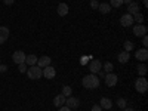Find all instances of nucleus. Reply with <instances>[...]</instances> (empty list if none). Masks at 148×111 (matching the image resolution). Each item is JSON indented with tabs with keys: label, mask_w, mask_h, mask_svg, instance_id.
I'll return each mask as SVG.
<instances>
[{
	"label": "nucleus",
	"mask_w": 148,
	"mask_h": 111,
	"mask_svg": "<svg viewBox=\"0 0 148 111\" xmlns=\"http://www.w3.org/2000/svg\"><path fill=\"white\" fill-rule=\"evenodd\" d=\"M82 84L86 89H96L98 86H99V79H98L95 74H88V76L83 77Z\"/></svg>",
	"instance_id": "obj_1"
},
{
	"label": "nucleus",
	"mask_w": 148,
	"mask_h": 111,
	"mask_svg": "<svg viewBox=\"0 0 148 111\" xmlns=\"http://www.w3.org/2000/svg\"><path fill=\"white\" fill-rule=\"evenodd\" d=\"M27 76H28V79H31V80H39V79L43 77V68L37 67V65H31V67H28V70H27Z\"/></svg>",
	"instance_id": "obj_2"
},
{
	"label": "nucleus",
	"mask_w": 148,
	"mask_h": 111,
	"mask_svg": "<svg viewBox=\"0 0 148 111\" xmlns=\"http://www.w3.org/2000/svg\"><path fill=\"white\" fill-rule=\"evenodd\" d=\"M135 89H136L139 93H145V92L148 90V82L141 76L136 82H135Z\"/></svg>",
	"instance_id": "obj_3"
},
{
	"label": "nucleus",
	"mask_w": 148,
	"mask_h": 111,
	"mask_svg": "<svg viewBox=\"0 0 148 111\" xmlns=\"http://www.w3.org/2000/svg\"><path fill=\"white\" fill-rule=\"evenodd\" d=\"M89 70H90V74H98L101 70H102V64L99 59H93L92 62L89 64Z\"/></svg>",
	"instance_id": "obj_4"
},
{
	"label": "nucleus",
	"mask_w": 148,
	"mask_h": 111,
	"mask_svg": "<svg viewBox=\"0 0 148 111\" xmlns=\"http://www.w3.org/2000/svg\"><path fill=\"white\" fill-rule=\"evenodd\" d=\"M25 53H24L22 51H16V52H14V55H12V61H14L15 64H22V62H25Z\"/></svg>",
	"instance_id": "obj_5"
},
{
	"label": "nucleus",
	"mask_w": 148,
	"mask_h": 111,
	"mask_svg": "<svg viewBox=\"0 0 148 111\" xmlns=\"http://www.w3.org/2000/svg\"><path fill=\"white\" fill-rule=\"evenodd\" d=\"M117 76L114 73H107V76H105V84L108 86V88H113V86L117 84Z\"/></svg>",
	"instance_id": "obj_6"
},
{
	"label": "nucleus",
	"mask_w": 148,
	"mask_h": 111,
	"mask_svg": "<svg viewBox=\"0 0 148 111\" xmlns=\"http://www.w3.org/2000/svg\"><path fill=\"white\" fill-rule=\"evenodd\" d=\"M147 27L144 25V24H138V25H135L133 27V34L136 36V37H144L147 36Z\"/></svg>",
	"instance_id": "obj_7"
},
{
	"label": "nucleus",
	"mask_w": 148,
	"mask_h": 111,
	"mask_svg": "<svg viewBox=\"0 0 148 111\" xmlns=\"http://www.w3.org/2000/svg\"><path fill=\"white\" fill-rule=\"evenodd\" d=\"M43 76H45V79L52 80V79H55V76H56V70H55L53 67H51V65H47V67L43 68Z\"/></svg>",
	"instance_id": "obj_8"
},
{
	"label": "nucleus",
	"mask_w": 148,
	"mask_h": 111,
	"mask_svg": "<svg viewBox=\"0 0 148 111\" xmlns=\"http://www.w3.org/2000/svg\"><path fill=\"white\" fill-rule=\"evenodd\" d=\"M120 24H121V27H130L133 24V16L130 14H125L120 18Z\"/></svg>",
	"instance_id": "obj_9"
},
{
	"label": "nucleus",
	"mask_w": 148,
	"mask_h": 111,
	"mask_svg": "<svg viewBox=\"0 0 148 111\" xmlns=\"http://www.w3.org/2000/svg\"><path fill=\"white\" fill-rule=\"evenodd\" d=\"M51 58L49 56H40V58H37V67H40V68H45V67H47V65H51Z\"/></svg>",
	"instance_id": "obj_10"
},
{
	"label": "nucleus",
	"mask_w": 148,
	"mask_h": 111,
	"mask_svg": "<svg viewBox=\"0 0 148 111\" xmlns=\"http://www.w3.org/2000/svg\"><path fill=\"white\" fill-rule=\"evenodd\" d=\"M135 56H136L138 61H147V59H148V51H147V47L138 49L136 53H135Z\"/></svg>",
	"instance_id": "obj_11"
},
{
	"label": "nucleus",
	"mask_w": 148,
	"mask_h": 111,
	"mask_svg": "<svg viewBox=\"0 0 148 111\" xmlns=\"http://www.w3.org/2000/svg\"><path fill=\"white\" fill-rule=\"evenodd\" d=\"M65 104H67V107L68 108H77L79 105H80V101L77 99V98H74V96H68V99H65Z\"/></svg>",
	"instance_id": "obj_12"
},
{
	"label": "nucleus",
	"mask_w": 148,
	"mask_h": 111,
	"mask_svg": "<svg viewBox=\"0 0 148 111\" xmlns=\"http://www.w3.org/2000/svg\"><path fill=\"white\" fill-rule=\"evenodd\" d=\"M8 39H9V28L0 27V45H3Z\"/></svg>",
	"instance_id": "obj_13"
},
{
	"label": "nucleus",
	"mask_w": 148,
	"mask_h": 111,
	"mask_svg": "<svg viewBox=\"0 0 148 111\" xmlns=\"http://www.w3.org/2000/svg\"><path fill=\"white\" fill-rule=\"evenodd\" d=\"M56 12H58V15H59V16H65V15H68V5H67V3H59Z\"/></svg>",
	"instance_id": "obj_14"
},
{
	"label": "nucleus",
	"mask_w": 148,
	"mask_h": 111,
	"mask_svg": "<svg viewBox=\"0 0 148 111\" xmlns=\"http://www.w3.org/2000/svg\"><path fill=\"white\" fill-rule=\"evenodd\" d=\"M129 58H130V53L126 52V51H123V52H120V53L117 55V59H119L120 64H126L127 61H129Z\"/></svg>",
	"instance_id": "obj_15"
},
{
	"label": "nucleus",
	"mask_w": 148,
	"mask_h": 111,
	"mask_svg": "<svg viewBox=\"0 0 148 111\" xmlns=\"http://www.w3.org/2000/svg\"><path fill=\"white\" fill-rule=\"evenodd\" d=\"M65 99H67V98H65L62 93H61V95H56L55 99H53V105H55V107H62V105L65 104Z\"/></svg>",
	"instance_id": "obj_16"
},
{
	"label": "nucleus",
	"mask_w": 148,
	"mask_h": 111,
	"mask_svg": "<svg viewBox=\"0 0 148 111\" xmlns=\"http://www.w3.org/2000/svg\"><path fill=\"white\" fill-rule=\"evenodd\" d=\"M127 14H130V15H135V14H139V5L138 3H130V5H127Z\"/></svg>",
	"instance_id": "obj_17"
},
{
	"label": "nucleus",
	"mask_w": 148,
	"mask_h": 111,
	"mask_svg": "<svg viewBox=\"0 0 148 111\" xmlns=\"http://www.w3.org/2000/svg\"><path fill=\"white\" fill-rule=\"evenodd\" d=\"M99 105H101V108L110 110L111 107H113V102H111V99H108V98H101V101H99Z\"/></svg>",
	"instance_id": "obj_18"
},
{
	"label": "nucleus",
	"mask_w": 148,
	"mask_h": 111,
	"mask_svg": "<svg viewBox=\"0 0 148 111\" xmlns=\"http://www.w3.org/2000/svg\"><path fill=\"white\" fill-rule=\"evenodd\" d=\"M25 64H27L28 67L36 65V64H37V56H36V55H27V56H25Z\"/></svg>",
	"instance_id": "obj_19"
},
{
	"label": "nucleus",
	"mask_w": 148,
	"mask_h": 111,
	"mask_svg": "<svg viewBox=\"0 0 148 111\" xmlns=\"http://www.w3.org/2000/svg\"><path fill=\"white\" fill-rule=\"evenodd\" d=\"M99 12H102V14H110V10H111V6L108 3H99Z\"/></svg>",
	"instance_id": "obj_20"
},
{
	"label": "nucleus",
	"mask_w": 148,
	"mask_h": 111,
	"mask_svg": "<svg viewBox=\"0 0 148 111\" xmlns=\"http://www.w3.org/2000/svg\"><path fill=\"white\" fill-rule=\"evenodd\" d=\"M136 70H138L139 76H145V74H147V65H145V64H139V65L136 67Z\"/></svg>",
	"instance_id": "obj_21"
},
{
	"label": "nucleus",
	"mask_w": 148,
	"mask_h": 111,
	"mask_svg": "<svg viewBox=\"0 0 148 111\" xmlns=\"http://www.w3.org/2000/svg\"><path fill=\"white\" fill-rule=\"evenodd\" d=\"M132 16H133V22H138V24H142L144 22V15L142 14H135Z\"/></svg>",
	"instance_id": "obj_22"
},
{
	"label": "nucleus",
	"mask_w": 148,
	"mask_h": 111,
	"mask_svg": "<svg viewBox=\"0 0 148 111\" xmlns=\"http://www.w3.org/2000/svg\"><path fill=\"white\" fill-rule=\"evenodd\" d=\"M123 5V0H110V6L111 8H120Z\"/></svg>",
	"instance_id": "obj_23"
},
{
	"label": "nucleus",
	"mask_w": 148,
	"mask_h": 111,
	"mask_svg": "<svg viewBox=\"0 0 148 111\" xmlns=\"http://www.w3.org/2000/svg\"><path fill=\"white\" fill-rule=\"evenodd\" d=\"M126 99H125V98H119V99H117V107L119 108H126Z\"/></svg>",
	"instance_id": "obj_24"
},
{
	"label": "nucleus",
	"mask_w": 148,
	"mask_h": 111,
	"mask_svg": "<svg viewBox=\"0 0 148 111\" xmlns=\"http://www.w3.org/2000/svg\"><path fill=\"white\" fill-rule=\"evenodd\" d=\"M71 88H70V86H64V88H62V95L67 98V96H71Z\"/></svg>",
	"instance_id": "obj_25"
},
{
	"label": "nucleus",
	"mask_w": 148,
	"mask_h": 111,
	"mask_svg": "<svg viewBox=\"0 0 148 111\" xmlns=\"http://www.w3.org/2000/svg\"><path fill=\"white\" fill-rule=\"evenodd\" d=\"M18 70H19V73H27L28 65H27L25 62H22V64H19V65H18Z\"/></svg>",
	"instance_id": "obj_26"
},
{
	"label": "nucleus",
	"mask_w": 148,
	"mask_h": 111,
	"mask_svg": "<svg viewBox=\"0 0 148 111\" xmlns=\"http://www.w3.org/2000/svg\"><path fill=\"white\" fill-rule=\"evenodd\" d=\"M113 68H114V67H113V64H111V62H105V64H104V70H105L107 73H113Z\"/></svg>",
	"instance_id": "obj_27"
},
{
	"label": "nucleus",
	"mask_w": 148,
	"mask_h": 111,
	"mask_svg": "<svg viewBox=\"0 0 148 111\" xmlns=\"http://www.w3.org/2000/svg\"><path fill=\"white\" fill-rule=\"evenodd\" d=\"M133 47H135V45H133L132 42H126V43H125V51H126V52H129V51H132V49H133Z\"/></svg>",
	"instance_id": "obj_28"
},
{
	"label": "nucleus",
	"mask_w": 148,
	"mask_h": 111,
	"mask_svg": "<svg viewBox=\"0 0 148 111\" xmlns=\"http://www.w3.org/2000/svg\"><path fill=\"white\" fill-rule=\"evenodd\" d=\"M90 6H92V9H98L99 8V3H98L96 0H90Z\"/></svg>",
	"instance_id": "obj_29"
},
{
	"label": "nucleus",
	"mask_w": 148,
	"mask_h": 111,
	"mask_svg": "<svg viewBox=\"0 0 148 111\" xmlns=\"http://www.w3.org/2000/svg\"><path fill=\"white\" fill-rule=\"evenodd\" d=\"M142 45H144V47H147V46H148V37H147V36H144V37H142Z\"/></svg>",
	"instance_id": "obj_30"
},
{
	"label": "nucleus",
	"mask_w": 148,
	"mask_h": 111,
	"mask_svg": "<svg viewBox=\"0 0 148 111\" xmlns=\"http://www.w3.org/2000/svg\"><path fill=\"white\" fill-rule=\"evenodd\" d=\"M92 111H102V108H101V105H93Z\"/></svg>",
	"instance_id": "obj_31"
},
{
	"label": "nucleus",
	"mask_w": 148,
	"mask_h": 111,
	"mask_svg": "<svg viewBox=\"0 0 148 111\" xmlns=\"http://www.w3.org/2000/svg\"><path fill=\"white\" fill-rule=\"evenodd\" d=\"M59 111H71V108H68L67 105H62V107H59Z\"/></svg>",
	"instance_id": "obj_32"
},
{
	"label": "nucleus",
	"mask_w": 148,
	"mask_h": 111,
	"mask_svg": "<svg viewBox=\"0 0 148 111\" xmlns=\"http://www.w3.org/2000/svg\"><path fill=\"white\" fill-rule=\"evenodd\" d=\"M6 70H8V67H6V65L0 64V73H6Z\"/></svg>",
	"instance_id": "obj_33"
},
{
	"label": "nucleus",
	"mask_w": 148,
	"mask_h": 111,
	"mask_svg": "<svg viewBox=\"0 0 148 111\" xmlns=\"http://www.w3.org/2000/svg\"><path fill=\"white\" fill-rule=\"evenodd\" d=\"M3 2H5V5H8V6H9V5H12V3H14L15 0H3Z\"/></svg>",
	"instance_id": "obj_34"
},
{
	"label": "nucleus",
	"mask_w": 148,
	"mask_h": 111,
	"mask_svg": "<svg viewBox=\"0 0 148 111\" xmlns=\"http://www.w3.org/2000/svg\"><path fill=\"white\" fill-rule=\"evenodd\" d=\"M123 110H125V111H135L133 108H127V107H126V108H123Z\"/></svg>",
	"instance_id": "obj_35"
},
{
	"label": "nucleus",
	"mask_w": 148,
	"mask_h": 111,
	"mask_svg": "<svg viewBox=\"0 0 148 111\" xmlns=\"http://www.w3.org/2000/svg\"><path fill=\"white\" fill-rule=\"evenodd\" d=\"M144 6H148V0H144Z\"/></svg>",
	"instance_id": "obj_36"
},
{
	"label": "nucleus",
	"mask_w": 148,
	"mask_h": 111,
	"mask_svg": "<svg viewBox=\"0 0 148 111\" xmlns=\"http://www.w3.org/2000/svg\"><path fill=\"white\" fill-rule=\"evenodd\" d=\"M0 64H2V61H0Z\"/></svg>",
	"instance_id": "obj_37"
}]
</instances>
